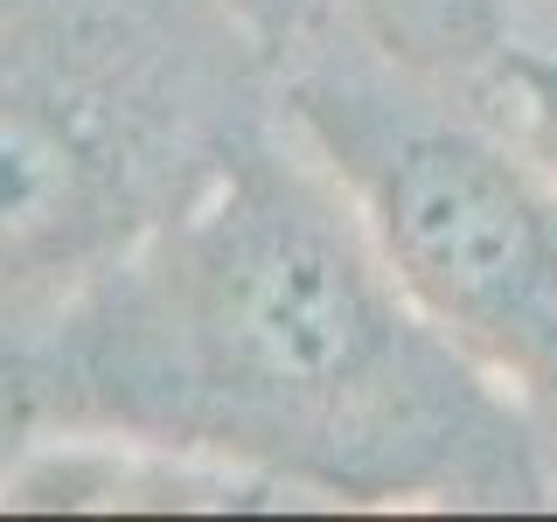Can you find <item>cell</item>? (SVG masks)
Segmentation results:
<instances>
[{
	"label": "cell",
	"instance_id": "1",
	"mask_svg": "<svg viewBox=\"0 0 557 522\" xmlns=\"http://www.w3.org/2000/svg\"><path fill=\"white\" fill-rule=\"evenodd\" d=\"M22 383L49 425L196 452L293 501L557 495L536 418L418 313L348 188L278 112L22 348Z\"/></svg>",
	"mask_w": 557,
	"mask_h": 522
},
{
	"label": "cell",
	"instance_id": "2",
	"mask_svg": "<svg viewBox=\"0 0 557 522\" xmlns=\"http://www.w3.org/2000/svg\"><path fill=\"white\" fill-rule=\"evenodd\" d=\"M216 0H0V341L22 356L265 126Z\"/></svg>",
	"mask_w": 557,
	"mask_h": 522
},
{
	"label": "cell",
	"instance_id": "3",
	"mask_svg": "<svg viewBox=\"0 0 557 522\" xmlns=\"http://www.w3.org/2000/svg\"><path fill=\"white\" fill-rule=\"evenodd\" d=\"M278 119L362 209L440 335L536 418L557 460V167L509 119L335 28L286 63Z\"/></svg>",
	"mask_w": 557,
	"mask_h": 522
},
{
	"label": "cell",
	"instance_id": "4",
	"mask_svg": "<svg viewBox=\"0 0 557 522\" xmlns=\"http://www.w3.org/2000/svg\"><path fill=\"white\" fill-rule=\"evenodd\" d=\"M286 487L126 432L49 425L0 474V509H278Z\"/></svg>",
	"mask_w": 557,
	"mask_h": 522
},
{
	"label": "cell",
	"instance_id": "5",
	"mask_svg": "<svg viewBox=\"0 0 557 522\" xmlns=\"http://www.w3.org/2000/svg\"><path fill=\"white\" fill-rule=\"evenodd\" d=\"M522 8L530 0H342V28L411 77L474 91L522 49Z\"/></svg>",
	"mask_w": 557,
	"mask_h": 522
},
{
	"label": "cell",
	"instance_id": "6",
	"mask_svg": "<svg viewBox=\"0 0 557 522\" xmlns=\"http://www.w3.org/2000/svg\"><path fill=\"white\" fill-rule=\"evenodd\" d=\"M216 8L231 14L258 49H265L272 70H286L293 57H307V49L335 28L342 0H216Z\"/></svg>",
	"mask_w": 557,
	"mask_h": 522
},
{
	"label": "cell",
	"instance_id": "7",
	"mask_svg": "<svg viewBox=\"0 0 557 522\" xmlns=\"http://www.w3.org/2000/svg\"><path fill=\"white\" fill-rule=\"evenodd\" d=\"M495 91L516 98L509 126L557 167V49H516V57L495 70Z\"/></svg>",
	"mask_w": 557,
	"mask_h": 522
}]
</instances>
